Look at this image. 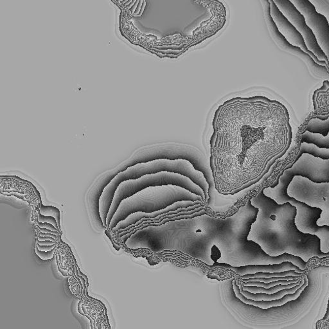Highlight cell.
<instances>
[{
  "mask_svg": "<svg viewBox=\"0 0 329 329\" xmlns=\"http://www.w3.org/2000/svg\"><path fill=\"white\" fill-rule=\"evenodd\" d=\"M258 211L249 198L236 213L225 219L206 213L138 228L124 245L134 250L148 249L157 253L179 251L208 266L224 263L240 267L289 261L305 270L307 263L301 258L287 253L272 257L257 243L248 239Z\"/></svg>",
  "mask_w": 329,
  "mask_h": 329,
  "instance_id": "1",
  "label": "cell"
},
{
  "mask_svg": "<svg viewBox=\"0 0 329 329\" xmlns=\"http://www.w3.org/2000/svg\"><path fill=\"white\" fill-rule=\"evenodd\" d=\"M265 98L237 96L215 111L209 166L215 189L235 194L254 185L263 176L266 131Z\"/></svg>",
  "mask_w": 329,
  "mask_h": 329,
  "instance_id": "2",
  "label": "cell"
},
{
  "mask_svg": "<svg viewBox=\"0 0 329 329\" xmlns=\"http://www.w3.org/2000/svg\"><path fill=\"white\" fill-rule=\"evenodd\" d=\"M250 201L259 211L251 224L248 239L257 243L268 255L276 257L287 253L307 263L314 257H329V252L322 251L318 237L303 233L297 228L295 205L289 202L278 204L264 194L263 188Z\"/></svg>",
  "mask_w": 329,
  "mask_h": 329,
  "instance_id": "3",
  "label": "cell"
},
{
  "mask_svg": "<svg viewBox=\"0 0 329 329\" xmlns=\"http://www.w3.org/2000/svg\"><path fill=\"white\" fill-rule=\"evenodd\" d=\"M182 201H201L205 203L202 197L182 186L175 185L149 186L121 201L111 221L110 232L119 222L131 213L137 211L154 212Z\"/></svg>",
  "mask_w": 329,
  "mask_h": 329,
  "instance_id": "4",
  "label": "cell"
},
{
  "mask_svg": "<svg viewBox=\"0 0 329 329\" xmlns=\"http://www.w3.org/2000/svg\"><path fill=\"white\" fill-rule=\"evenodd\" d=\"M165 185H175L185 188L194 194L202 197L203 200L206 203V198L202 188L195 183L189 178L180 174L166 171L160 172L142 176L137 179L125 180L121 182L115 192L112 206L107 217V226L108 230H110L111 221L121 201L149 186Z\"/></svg>",
  "mask_w": 329,
  "mask_h": 329,
  "instance_id": "5",
  "label": "cell"
},
{
  "mask_svg": "<svg viewBox=\"0 0 329 329\" xmlns=\"http://www.w3.org/2000/svg\"><path fill=\"white\" fill-rule=\"evenodd\" d=\"M264 194L273 199L278 204L289 202L295 205L297 209L295 217L297 228L303 233L318 237L321 240V249L323 252H329V226H319L317 223L318 219L321 217L323 211L321 209L311 207L305 203L298 201L296 199L289 196L288 191L264 192Z\"/></svg>",
  "mask_w": 329,
  "mask_h": 329,
  "instance_id": "6",
  "label": "cell"
},
{
  "mask_svg": "<svg viewBox=\"0 0 329 329\" xmlns=\"http://www.w3.org/2000/svg\"><path fill=\"white\" fill-rule=\"evenodd\" d=\"M297 176L307 178L316 183H329V160L303 154L292 166L285 170L280 179L291 183Z\"/></svg>",
  "mask_w": 329,
  "mask_h": 329,
  "instance_id": "7",
  "label": "cell"
},
{
  "mask_svg": "<svg viewBox=\"0 0 329 329\" xmlns=\"http://www.w3.org/2000/svg\"><path fill=\"white\" fill-rule=\"evenodd\" d=\"M305 18L306 24L313 31L318 45L329 60V24L326 17L319 13L309 0H290Z\"/></svg>",
  "mask_w": 329,
  "mask_h": 329,
  "instance_id": "8",
  "label": "cell"
},
{
  "mask_svg": "<svg viewBox=\"0 0 329 329\" xmlns=\"http://www.w3.org/2000/svg\"><path fill=\"white\" fill-rule=\"evenodd\" d=\"M273 1L282 14L302 35L308 49L313 52L320 60L327 62L329 66L328 57L318 45L315 35L306 24L305 18L302 14L291 3L290 0H273Z\"/></svg>",
  "mask_w": 329,
  "mask_h": 329,
  "instance_id": "9",
  "label": "cell"
},
{
  "mask_svg": "<svg viewBox=\"0 0 329 329\" xmlns=\"http://www.w3.org/2000/svg\"><path fill=\"white\" fill-rule=\"evenodd\" d=\"M209 268H225L226 269L232 270L240 276L246 275L248 274L259 273V272L276 273V272L286 271H289V270H295V271L300 273H304L305 272V270L301 269L297 266L289 261H284L282 263L275 264V265H248L240 266V267H234V266L227 265V264L215 263L213 266H209Z\"/></svg>",
  "mask_w": 329,
  "mask_h": 329,
  "instance_id": "10",
  "label": "cell"
},
{
  "mask_svg": "<svg viewBox=\"0 0 329 329\" xmlns=\"http://www.w3.org/2000/svg\"><path fill=\"white\" fill-rule=\"evenodd\" d=\"M199 203H201V204L206 205L207 206V205L201 201H182L174 203V204L167 207L166 209H161V210L154 211V212L152 213L137 211V212L131 213V214H130L128 216L125 218V219L119 222L116 226L113 228L112 232L113 234H114L116 233L117 232H118L119 230L125 229V228L129 227L130 226L135 225V224L137 223V222L140 221L142 218H155L158 217V215L163 214V213L169 212V211L176 210V209L180 208H188V207L194 206V205L199 204Z\"/></svg>",
  "mask_w": 329,
  "mask_h": 329,
  "instance_id": "11",
  "label": "cell"
},
{
  "mask_svg": "<svg viewBox=\"0 0 329 329\" xmlns=\"http://www.w3.org/2000/svg\"><path fill=\"white\" fill-rule=\"evenodd\" d=\"M303 278H304V283H303V284L300 288L298 289L296 292L289 293V294L285 295V296L281 298V299H274V300L256 301L253 300V299H247V298L245 297L244 295L241 293L239 287L238 283H237V280H235L233 282L234 290L236 296L238 297L240 300L242 301V302L246 303V304L255 306V307H259L263 309H268L271 307L284 305L286 304V303L289 302V301L295 300V299H299V297L300 296L301 293L303 292L305 288H307L308 285H309V280H308L307 276L304 274Z\"/></svg>",
  "mask_w": 329,
  "mask_h": 329,
  "instance_id": "12",
  "label": "cell"
},
{
  "mask_svg": "<svg viewBox=\"0 0 329 329\" xmlns=\"http://www.w3.org/2000/svg\"><path fill=\"white\" fill-rule=\"evenodd\" d=\"M237 283H238L240 291L241 293L247 299H253V300L256 301H271L274 300V299H281L283 297H284L285 295L287 294H289V293H293L296 292V291L299 289L304 283V278H301L300 281H299V284L297 285L296 286L293 287L291 288H287L282 289L278 291L275 293H273V294H267V293H252L249 292L248 291H245L243 289L242 285L241 284L240 281H239L238 280H237Z\"/></svg>",
  "mask_w": 329,
  "mask_h": 329,
  "instance_id": "13",
  "label": "cell"
},
{
  "mask_svg": "<svg viewBox=\"0 0 329 329\" xmlns=\"http://www.w3.org/2000/svg\"><path fill=\"white\" fill-rule=\"evenodd\" d=\"M303 154H311L315 158L322 160H329V149L319 148L313 144H301L300 149L295 161L299 160Z\"/></svg>",
  "mask_w": 329,
  "mask_h": 329,
  "instance_id": "14",
  "label": "cell"
},
{
  "mask_svg": "<svg viewBox=\"0 0 329 329\" xmlns=\"http://www.w3.org/2000/svg\"><path fill=\"white\" fill-rule=\"evenodd\" d=\"M299 282L291 283V284H278L270 288H263V287L254 286H242V288L244 290L248 291L249 292L252 293H267V294H273V293L278 292V291L282 290V289L293 288V287L296 286L297 285L299 284Z\"/></svg>",
  "mask_w": 329,
  "mask_h": 329,
  "instance_id": "15",
  "label": "cell"
},
{
  "mask_svg": "<svg viewBox=\"0 0 329 329\" xmlns=\"http://www.w3.org/2000/svg\"><path fill=\"white\" fill-rule=\"evenodd\" d=\"M304 275V273H299L295 270H289V271L283 272H276V273H265V272H259L254 274H248L244 276H239L240 279H249V278H271L276 277V276H302Z\"/></svg>",
  "mask_w": 329,
  "mask_h": 329,
  "instance_id": "16",
  "label": "cell"
},
{
  "mask_svg": "<svg viewBox=\"0 0 329 329\" xmlns=\"http://www.w3.org/2000/svg\"><path fill=\"white\" fill-rule=\"evenodd\" d=\"M39 211L42 215H46V216H51L55 218L58 221L59 228L60 230V210L58 208L53 206H45L40 203V208H39Z\"/></svg>",
  "mask_w": 329,
  "mask_h": 329,
  "instance_id": "17",
  "label": "cell"
},
{
  "mask_svg": "<svg viewBox=\"0 0 329 329\" xmlns=\"http://www.w3.org/2000/svg\"><path fill=\"white\" fill-rule=\"evenodd\" d=\"M301 276H276V277L271 278H253L249 279H240V281L243 282H248L250 281L263 282L265 283H269L271 282L278 281V280H291L297 279Z\"/></svg>",
  "mask_w": 329,
  "mask_h": 329,
  "instance_id": "18",
  "label": "cell"
},
{
  "mask_svg": "<svg viewBox=\"0 0 329 329\" xmlns=\"http://www.w3.org/2000/svg\"><path fill=\"white\" fill-rule=\"evenodd\" d=\"M56 248L57 246L49 251H43L40 250L36 245L35 248V254L38 256L39 259L43 260V261H47V260L52 259L54 257L56 252Z\"/></svg>",
  "mask_w": 329,
  "mask_h": 329,
  "instance_id": "19",
  "label": "cell"
},
{
  "mask_svg": "<svg viewBox=\"0 0 329 329\" xmlns=\"http://www.w3.org/2000/svg\"><path fill=\"white\" fill-rule=\"evenodd\" d=\"M37 221L41 222V223H48L53 225L56 228H59L58 221L55 218L51 216H46V215H42L40 211H39L38 217H37Z\"/></svg>",
  "mask_w": 329,
  "mask_h": 329,
  "instance_id": "20",
  "label": "cell"
},
{
  "mask_svg": "<svg viewBox=\"0 0 329 329\" xmlns=\"http://www.w3.org/2000/svg\"><path fill=\"white\" fill-rule=\"evenodd\" d=\"M37 225L40 226L41 228H47V229L53 230V231L59 232L60 234V230L56 228L55 226L52 224L48 223H41V222L37 221Z\"/></svg>",
  "mask_w": 329,
  "mask_h": 329,
  "instance_id": "21",
  "label": "cell"
},
{
  "mask_svg": "<svg viewBox=\"0 0 329 329\" xmlns=\"http://www.w3.org/2000/svg\"><path fill=\"white\" fill-rule=\"evenodd\" d=\"M36 245L40 250L43 251H49L55 248V247L57 246V245H58V243H56V244L52 245H41L39 244L38 242H36Z\"/></svg>",
  "mask_w": 329,
  "mask_h": 329,
  "instance_id": "22",
  "label": "cell"
},
{
  "mask_svg": "<svg viewBox=\"0 0 329 329\" xmlns=\"http://www.w3.org/2000/svg\"><path fill=\"white\" fill-rule=\"evenodd\" d=\"M37 227H38L39 230H40V231L42 232H46V233L56 234L58 235V236L60 238V234L59 232L53 231V230L47 229V228H41L40 227V226H39L38 225H37Z\"/></svg>",
  "mask_w": 329,
  "mask_h": 329,
  "instance_id": "23",
  "label": "cell"
},
{
  "mask_svg": "<svg viewBox=\"0 0 329 329\" xmlns=\"http://www.w3.org/2000/svg\"><path fill=\"white\" fill-rule=\"evenodd\" d=\"M105 234H106V236H108V238L110 239L111 241H112V244L113 245V247H114V248L115 249H116L117 251L120 250V248H117V246H116V244H115V243H116V242H115L114 239H113V238H112V234H110V230H106V231H105Z\"/></svg>",
  "mask_w": 329,
  "mask_h": 329,
  "instance_id": "24",
  "label": "cell"
},
{
  "mask_svg": "<svg viewBox=\"0 0 329 329\" xmlns=\"http://www.w3.org/2000/svg\"><path fill=\"white\" fill-rule=\"evenodd\" d=\"M82 302H83V301H79L78 306H77V308H78V311H79V313L81 314V315L85 316L86 317L89 318V319L90 320V322H91V329H93V320H92V318L90 317L89 315H88V314H85L81 312V305Z\"/></svg>",
  "mask_w": 329,
  "mask_h": 329,
  "instance_id": "25",
  "label": "cell"
},
{
  "mask_svg": "<svg viewBox=\"0 0 329 329\" xmlns=\"http://www.w3.org/2000/svg\"><path fill=\"white\" fill-rule=\"evenodd\" d=\"M37 242H38L39 244L41 245H52L56 244V243H58L57 242H55V241L51 240H37Z\"/></svg>",
  "mask_w": 329,
  "mask_h": 329,
  "instance_id": "26",
  "label": "cell"
},
{
  "mask_svg": "<svg viewBox=\"0 0 329 329\" xmlns=\"http://www.w3.org/2000/svg\"><path fill=\"white\" fill-rule=\"evenodd\" d=\"M37 240H51L55 241V242H58V240L56 239L55 238H52V237L50 236H39Z\"/></svg>",
  "mask_w": 329,
  "mask_h": 329,
  "instance_id": "27",
  "label": "cell"
},
{
  "mask_svg": "<svg viewBox=\"0 0 329 329\" xmlns=\"http://www.w3.org/2000/svg\"><path fill=\"white\" fill-rule=\"evenodd\" d=\"M56 261H57V264H58V265L59 271H60V273H62V275H63L64 276H69L68 274H64V272L63 271H62V270L60 269V263H60V262L58 261V254H57V255H56Z\"/></svg>",
  "mask_w": 329,
  "mask_h": 329,
  "instance_id": "28",
  "label": "cell"
},
{
  "mask_svg": "<svg viewBox=\"0 0 329 329\" xmlns=\"http://www.w3.org/2000/svg\"><path fill=\"white\" fill-rule=\"evenodd\" d=\"M329 318V299L328 309H327L326 315H325L324 318H323L322 320H320V321H324V320H328Z\"/></svg>",
  "mask_w": 329,
  "mask_h": 329,
  "instance_id": "29",
  "label": "cell"
},
{
  "mask_svg": "<svg viewBox=\"0 0 329 329\" xmlns=\"http://www.w3.org/2000/svg\"><path fill=\"white\" fill-rule=\"evenodd\" d=\"M126 1H127V0H122V1H120V3H125V2H126Z\"/></svg>",
  "mask_w": 329,
  "mask_h": 329,
  "instance_id": "30",
  "label": "cell"
},
{
  "mask_svg": "<svg viewBox=\"0 0 329 329\" xmlns=\"http://www.w3.org/2000/svg\"><path fill=\"white\" fill-rule=\"evenodd\" d=\"M117 2H120L121 1H122V0H116Z\"/></svg>",
  "mask_w": 329,
  "mask_h": 329,
  "instance_id": "31",
  "label": "cell"
},
{
  "mask_svg": "<svg viewBox=\"0 0 329 329\" xmlns=\"http://www.w3.org/2000/svg\"><path fill=\"white\" fill-rule=\"evenodd\" d=\"M269 1H271V0H269Z\"/></svg>",
  "mask_w": 329,
  "mask_h": 329,
  "instance_id": "32",
  "label": "cell"
}]
</instances>
